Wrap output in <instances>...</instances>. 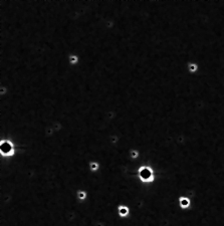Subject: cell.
<instances>
[{"instance_id":"obj_1","label":"cell","mask_w":224,"mask_h":226,"mask_svg":"<svg viewBox=\"0 0 224 226\" xmlns=\"http://www.w3.org/2000/svg\"><path fill=\"white\" fill-rule=\"evenodd\" d=\"M139 176L144 182H151L154 180L153 171L150 167H141L139 170Z\"/></svg>"},{"instance_id":"obj_2","label":"cell","mask_w":224,"mask_h":226,"mask_svg":"<svg viewBox=\"0 0 224 226\" xmlns=\"http://www.w3.org/2000/svg\"><path fill=\"white\" fill-rule=\"evenodd\" d=\"M0 151H1V154L3 156H11V155H13L14 149H13L12 143H11L10 141H7V140H3V141H1Z\"/></svg>"},{"instance_id":"obj_3","label":"cell","mask_w":224,"mask_h":226,"mask_svg":"<svg viewBox=\"0 0 224 226\" xmlns=\"http://www.w3.org/2000/svg\"><path fill=\"white\" fill-rule=\"evenodd\" d=\"M179 201H180V205H181L182 208H187V207L190 205L189 199L186 198V197H181L180 200H179Z\"/></svg>"},{"instance_id":"obj_4","label":"cell","mask_w":224,"mask_h":226,"mask_svg":"<svg viewBox=\"0 0 224 226\" xmlns=\"http://www.w3.org/2000/svg\"><path fill=\"white\" fill-rule=\"evenodd\" d=\"M119 214H120L121 216H127L128 214H129V209H128V207L126 206H120L119 207Z\"/></svg>"},{"instance_id":"obj_5","label":"cell","mask_w":224,"mask_h":226,"mask_svg":"<svg viewBox=\"0 0 224 226\" xmlns=\"http://www.w3.org/2000/svg\"><path fill=\"white\" fill-rule=\"evenodd\" d=\"M98 163H91V170L92 171H95V170H98Z\"/></svg>"},{"instance_id":"obj_6","label":"cell","mask_w":224,"mask_h":226,"mask_svg":"<svg viewBox=\"0 0 224 226\" xmlns=\"http://www.w3.org/2000/svg\"><path fill=\"white\" fill-rule=\"evenodd\" d=\"M196 70H197V65L195 64V63H190L189 64V70L190 71H196Z\"/></svg>"},{"instance_id":"obj_7","label":"cell","mask_w":224,"mask_h":226,"mask_svg":"<svg viewBox=\"0 0 224 226\" xmlns=\"http://www.w3.org/2000/svg\"><path fill=\"white\" fill-rule=\"evenodd\" d=\"M77 194H79V198H80V199H85L86 197V192H83V191H79Z\"/></svg>"},{"instance_id":"obj_8","label":"cell","mask_w":224,"mask_h":226,"mask_svg":"<svg viewBox=\"0 0 224 226\" xmlns=\"http://www.w3.org/2000/svg\"><path fill=\"white\" fill-rule=\"evenodd\" d=\"M131 157H132L133 159L137 158V157H138V152H137V151H135V150L131 151Z\"/></svg>"},{"instance_id":"obj_9","label":"cell","mask_w":224,"mask_h":226,"mask_svg":"<svg viewBox=\"0 0 224 226\" xmlns=\"http://www.w3.org/2000/svg\"><path fill=\"white\" fill-rule=\"evenodd\" d=\"M70 61L71 62V63H76V62L77 61V57L76 55H73V56H70Z\"/></svg>"}]
</instances>
